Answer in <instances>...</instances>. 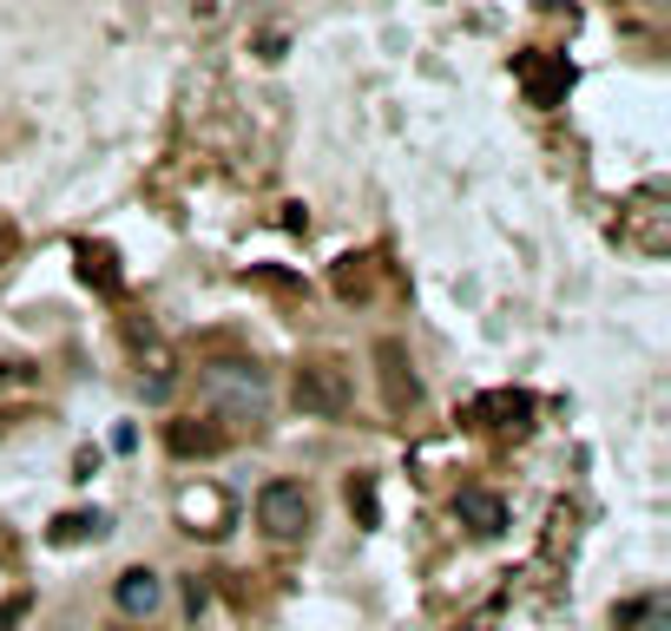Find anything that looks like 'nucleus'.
<instances>
[{"mask_svg":"<svg viewBox=\"0 0 671 631\" xmlns=\"http://www.w3.org/2000/svg\"><path fill=\"white\" fill-rule=\"evenodd\" d=\"M198 402L217 421H264L270 415V375L257 362H211V369H198Z\"/></svg>","mask_w":671,"mask_h":631,"instance_id":"1","label":"nucleus"},{"mask_svg":"<svg viewBox=\"0 0 671 631\" xmlns=\"http://www.w3.org/2000/svg\"><path fill=\"white\" fill-rule=\"evenodd\" d=\"M349 402H356V388H349V375L336 362H303L297 369V408L303 415L336 421V415H349Z\"/></svg>","mask_w":671,"mask_h":631,"instance_id":"2","label":"nucleus"},{"mask_svg":"<svg viewBox=\"0 0 671 631\" xmlns=\"http://www.w3.org/2000/svg\"><path fill=\"white\" fill-rule=\"evenodd\" d=\"M257 527L277 533V540H297L310 527V494L303 481H264L257 487Z\"/></svg>","mask_w":671,"mask_h":631,"instance_id":"3","label":"nucleus"},{"mask_svg":"<svg viewBox=\"0 0 671 631\" xmlns=\"http://www.w3.org/2000/svg\"><path fill=\"white\" fill-rule=\"evenodd\" d=\"M112 606H119L125 619H152V612L165 606V579H158L152 566H125V573L112 579Z\"/></svg>","mask_w":671,"mask_h":631,"instance_id":"4","label":"nucleus"},{"mask_svg":"<svg viewBox=\"0 0 671 631\" xmlns=\"http://www.w3.org/2000/svg\"><path fill=\"white\" fill-rule=\"evenodd\" d=\"M521 86H527V99L534 105H560L567 99V86H573V66L567 59H521Z\"/></svg>","mask_w":671,"mask_h":631,"instance_id":"5","label":"nucleus"},{"mask_svg":"<svg viewBox=\"0 0 671 631\" xmlns=\"http://www.w3.org/2000/svg\"><path fill=\"white\" fill-rule=\"evenodd\" d=\"M455 514L481 533V540H494V533H507V507H501V494H488V487H461V500H455Z\"/></svg>","mask_w":671,"mask_h":631,"instance_id":"6","label":"nucleus"},{"mask_svg":"<svg viewBox=\"0 0 671 631\" xmlns=\"http://www.w3.org/2000/svg\"><path fill=\"white\" fill-rule=\"evenodd\" d=\"M376 356H382V382H389V408H395V415H402V408H415V402H422V382L409 375V356H402V342H382Z\"/></svg>","mask_w":671,"mask_h":631,"instance_id":"7","label":"nucleus"},{"mask_svg":"<svg viewBox=\"0 0 671 631\" xmlns=\"http://www.w3.org/2000/svg\"><path fill=\"white\" fill-rule=\"evenodd\" d=\"M79 277L99 283L105 296H119V283H125V277L112 270V250H105V244H79Z\"/></svg>","mask_w":671,"mask_h":631,"instance_id":"8","label":"nucleus"},{"mask_svg":"<svg viewBox=\"0 0 671 631\" xmlns=\"http://www.w3.org/2000/svg\"><path fill=\"white\" fill-rule=\"evenodd\" d=\"M165 441H171V454H217V448H224L217 428H191V421H171Z\"/></svg>","mask_w":671,"mask_h":631,"instance_id":"9","label":"nucleus"},{"mask_svg":"<svg viewBox=\"0 0 671 631\" xmlns=\"http://www.w3.org/2000/svg\"><path fill=\"white\" fill-rule=\"evenodd\" d=\"M474 415H507L501 428H521V421L534 415V402H527V395H481V402H474Z\"/></svg>","mask_w":671,"mask_h":631,"instance_id":"10","label":"nucleus"},{"mask_svg":"<svg viewBox=\"0 0 671 631\" xmlns=\"http://www.w3.org/2000/svg\"><path fill=\"white\" fill-rule=\"evenodd\" d=\"M86 533H105V514H66V520L53 527L59 547H66V540H86Z\"/></svg>","mask_w":671,"mask_h":631,"instance_id":"11","label":"nucleus"},{"mask_svg":"<svg viewBox=\"0 0 671 631\" xmlns=\"http://www.w3.org/2000/svg\"><path fill=\"white\" fill-rule=\"evenodd\" d=\"M349 507H356L362 520H376V487H369V481H349Z\"/></svg>","mask_w":671,"mask_h":631,"instance_id":"12","label":"nucleus"},{"mask_svg":"<svg viewBox=\"0 0 671 631\" xmlns=\"http://www.w3.org/2000/svg\"><path fill=\"white\" fill-rule=\"evenodd\" d=\"M20 619H26V606H20V599H7V606H0V631H13Z\"/></svg>","mask_w":671,"mask_h":631,"instance_id":"13","label":"nucleus"}]
</instances>
